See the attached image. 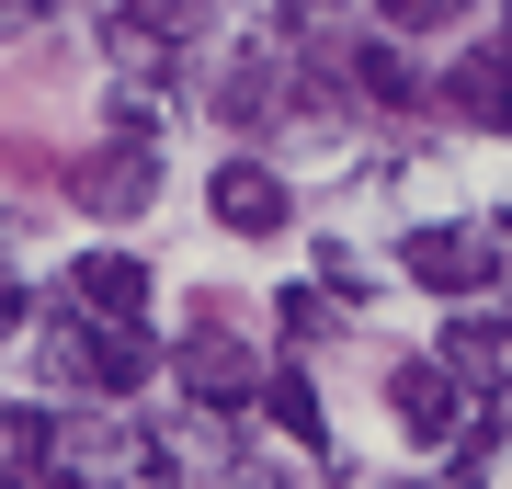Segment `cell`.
<instances>
[{"instance_id": "5bb4252c", "label": "cell", "mask_w": 512, "mask_h": 489, "mask_svg": "<svg viewBox=\"0 0 512 489\" xmlns=\"http://www.w3.org/2000/svg\"><path fill=\"white\" fill-rule=\"evenodd\" d=\"M353 91H365V103H421V69H410L399 46H376V35H365V57H353Z\"/></svg>"}, {"instance_id": "30bf717a", "label": "cell", "mask_w": 512, "mask_h": 489, "mask_svg": "<svg viewBox=\"0 0 512 489\" xmlns=\"http://www.w3.org/2000/svg\"><path fill=\"white\" fill-rule=\"evenodd\" d=\"M57 364H80L103 399H137V387L160 376V342H148V330H92V342H57Z\"/></svg>"}, {"instance_id": "8fae6325", "label": "cell", "mask_w": 512, "mask_h": 489, "mask_svg": "<svg viewBox=\"0 0 512 489\" xmlns=\"http://www.w3.org/2000/svg\"><path fill=\"white\" fill-rule=\"evenodd\" d=\"M103 57H114V80H126V91H160V80H183V46H171L160 23H137L126 0L103 12Z\"/></svg>"}, {"instance_id": "9a60e30c", "label": "cell", "mask_w": 512, "mask_h": 489, "mask_svg": "<svg viewBox=\"0 0 512 489\" xmlns=\"http://www.w3.org/2000/svg\"><path fill=\"white\" fill-rule=\"evenodd\" d=\"M274 330H285L296 353H308V342H330V330H342V308H330V285H296V296H274Z\"/></svg>"}, {"instance_id": "3957f363", "label": "cell", "mask_w": 512, "mask_h": 489, "mask_svg": "<svg viewBox=\"0 0 512 489\" xmlns=\"http://www.w3.org/2000/svg\"><path fill=\"white\" fill-rule=\"evenodd\" d=\"M296 69H342L353 80V57H365V23H353V0H274V23H262Z\"/></svg>"}, {"instance_id": "8992f818", "label": "cell", "mask_w": 512, "mask_h": 489, "mask_svg": "<svg viewBox=\"0 0 512 489\" xmlns=\"http://www.w3.org/2000/svg\"><path fill=\"white\" fill-rule=\"evenodd\" d=\"M148 194H160V137H103L92 160H80V205H92V217H137Z\"/></svg>"}, {"instance_id": "2e32d148", "label": "cell", "mask_w": 512, "mask_h": 489, "mask_svg": "<svg viewBox=\"0 0 512 489\" xmlns=\"http://www.w3.org/2000/svg\"><path fill=\"white\" fill-rule=\"evenodd\" d=\"M376 23H387V35H456L467 0H376Z\"/></svg>"}, {"instance_id": "e0dca14e", "label": "cell", "mask_w": 512, "mask_h": 489, "mask_svg": "<svg viewBox=\"0 0 512 489\" xmlns=\"http://www.w3.org/2000/svg\"><path fill=\"white\" fill-rule=\"evenodd\" d=\"M319 273H330V296H376V262H365V251H342V239L319 251Z\"/></svg>"}, {"instance_id": "52a82bcc", "label": "cell", "mask_w": 512, "mask_h": 489, "mask_svg": "<svg viewBox=\"0 0 512 489\" xmlns=\"http://www.w3.org/2000/svg\"><path fill=\"white\" fill-rule=\"evenodd\" d=\"M490 273H501L490 228H410V285H433V296H478Z\"/></svg>"}, {"instance_id": "277c9868", "label": "cell", "mask_w": 512, "mask_h": 489, "mask_svg": "<svg viewBox=\"0 0 512 489\" xmlns=\"http://www.w3.org/2000/svg\"><path fill=\"white\" fill-rule=\"evenodd\" d=\"M444 103H456L478 137H512V23H501L490 46H456V69H444Z\"/></svg>"}, {"instance_id": "ac0fdd59", "label": "cell", "mask_w": 512, "mask_h": 489, "mask_svg": "<svg viewBox=\"0 0 512 489\" xmlns=\"http://www.w3.org/2000/svg\"><path fill=\"white\" fill-rule=\"evenodd\" d=\"M12 12H23V23H35V12H57V0H12Z\"/></svg>"}, {"instance_id": "7a4b0ae2", "label": "cell", "mask_w": 512, "mask_h": 489, "mask_svg": "<svg viewBox=\"0 0 512 489\" xmlns=\"http://www.w3.org/2000/svg\"><path fill=\"white\" fill-rule=\"evenodd\" d=\"M387 410H399L410 444H467L478 433V387L456 364H387Z\"/></svg>"}, {"instance_id": "7c38bea8", "label": "cell", "mask_w": 512, "mask_h": 489, "mask_svg": "<svg viewBox=\"0 0 512 489\" xmlns=\"http://www.w3.org/2000/svg\"><path fill=\"white\" fill-rule=\"evenodd\" d=\"M433 364H456L478 399L512 387V319H444V353H433Z\"/></svg>"}, {"instance_id": "5b68a950", "label": "cell", "mask_w": 512, "mask_h": 489, "mask_svg": "<svg viewBox=\"0 0 512 489\" xmlns=\"http://www.w3.org/2000/svg\"><path fill=\"white\" fill-rule=\"evenodd\" d=\"M285 103H296V57H274V35H262V46H239L228 69H217V114H228L239 137H251V126H274Z\"/></svg>"}, {"instance_id": "d6986e66", "label": "cell", "mask_w": 512, "mask_h": 489, "mask_svg": "<svg viewBox=\"0 0 512 489\" xmlns=\"http://www.w3.org/2000/svg\"><path fill=\"white\" fill-rule=\"evenodd\" d=\"M387 489H421V478H387Z\"/></svg>"}, {"instance_id": "9c48e42d", "label": "cell", "mask_w": 512, "mask_h": 489, "mask_svg": "<svg viewBox=\"0 0 512 489\" xmlns=\"http://www.w3.org/2000/svg\"><path fill=\"white\" fill-rule=\"evenodd\" d=\"M205 205H217V228H239V239H274L285 217H296V194L262 160H217V182H205Z\"/></svg>"}, {"instance_id": "4fadbf2b", "label": "cell", "mask_w": 512, "mask_h": 489, "mask_svg": "<svg viewBox=\"0 0 512 489\" xmlns=\"http://www.w3.org/2000/svg\"><path fill=\"white\" fill-rule=\"evenodd\" d=\"M262 410H274V433L285 444H330V421H319V387H308V364H274V376H262Z\"/></svg>"}, {"instance_id": "ba28073f", "label": "cell", "mask_w": 512, "mask_h": 489, "mask_svg": "<svg viewBox=\"0 0 512 489\" xmlns=\"http://www.w3.org/2000/svg\"><path fill=\"white\" fill-rule=\"evenodd\" d=\"M69 296H80L92 330H137V319H148V262H137V251H80Z\"/></svg>"}, {"instance_id": "6da1fadb", "label": "cell", "mask_w": 512, "mask_h": 489, "mask_svg": "<svg viewBox=\"0 0 512 489\" xmlns=\"http://www.w3.org/2000/svg\"><path fill=\"white\" fill-rule=\"evenodd\" d=\"M262 376H274V364H251V353H239V308H228V296H194V330H183V387L228 421V410H262Z\"/></svg>"}]
</instances>
